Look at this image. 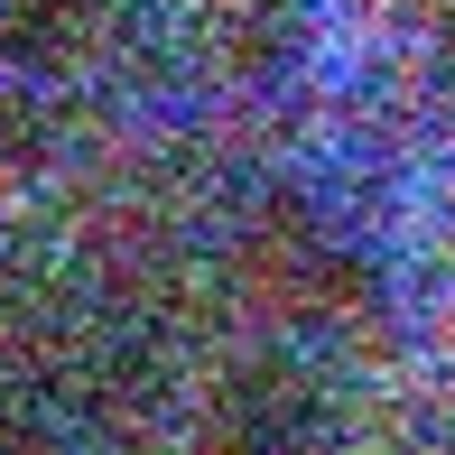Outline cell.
Segmentation results:
<instances>
[{
	"instance_id": "3957f363",
	"label": "cell",
	"mask_w": 455,
	"mask_h": 455,
	"mask_svg": "<svg viewBox=\"0 0 455 455\" xmlns=\"http://www.w3.org/2000/svg\"><path fill=\"white\" fill-rule=\"evenodd\" d=\"M307 0H204V28H214V47L233 56V66H270L288 47V28H298Z\"/></svg>"
},
{
	"instance_id": "6da1fadb",
	"label": "cell",
	"mask_w": 455,
	"mask_h": 455,
	"mask_svg": "<svg viewBox=\"0 0 455 455\" xmlns=\"http://www.w3.org/2000/svg\"><path fill=\"white\" fill-rule=\"evenodd\" d=\"M242 260H251V288L279 316H298V325H354V316H371V298H381V279H371V260L354 251V233L325 223L307 196L260 204Z\"/></svg>"
},
{
	"instance_id": "7a4b0ae2",
	"label": "cell",
	"mask_w": 455,
	"mask_h": 455,
	"mask_svg": "<svg viewBox=\"0 0 455 455\" xmlns=\"http://www.w3.org/2000/svg\"><path fill=\"white\" fill-rule=\"evenodd\" d=\"M204 455H344V409L298 354H242L204 400Z\"/></svg>"
},
{
	"instance_id": "277c9868",
	"label": "cell",
	"mask_w": 455,
	"mask_h": 455,
	"mask_svg": "<svg viewBox=\"0 0 455 455\" xmlns=\"http://www.w3.org/2000/svg\"><path fill=\"white\" fill-rule=\"evenodd\" d=\"M84 0H0V66H37V56L75 47Z\"/></svg>"
},
{
	"instance_id": "5b68a950",
	"label": "cell",
	"mask_w": 455,
	"mask_h": 455,
	"mask_svg": "<svg viewBox=\"0 0 455 455\" xmlns=\"http://www.w3.org/2000/svg\"><path fill=\"white\" fill-rule=\"evenodd\" d=\"M446 56H455V0H446Z\"/></svg>"
}]
</instances>
